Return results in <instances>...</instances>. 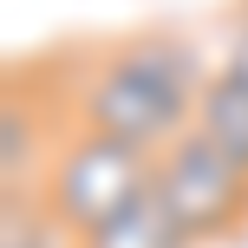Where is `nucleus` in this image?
<instances>
[{
	"instance_id": "nucleus-1",
	"label": "nucleus",
	"mask_w": 248,
	"mask_h": 248,
	"mask_svg": "<svg viewBox=\"0 0 248 248\" xmlns=\"http://www.w3.org/2000/svg\"><path fill=\"white\" fill-rule=\"evenodd\" d=\"M202 85H209V72H202L196 46H189L183 33L144 26V33L111 39V46L85 65V78H78V92H72V124L163 157V150L196 124Z\"/></svg>"
},
{
	"instance_id": "nucleus-5",
	"label": "nucleus",
	"mask_w": 248,
	"mask_h": 248,
	"mask_svg": "<svg viewBox=\"0 0 248 248\" xmlns=\"http://www.w3.org/2000/svg\"><path fill=\"white\" fill-rule=\"evenodd\" d=\"M189 131L209 137L229 163H242V170H248V85H242V78H229V72H209Z\"/></svg>"
},
{
	"instance_id": "nucleus-4",
	"label": "nucleus",
	"mask_w": 248,
	"mask_h": 248,
	"mask_svg": "<svg viewBox=\"0 0 248 248\" xmlns=\"http://www.w3.org/2000/svg\"><path fill=\"white\" fill-rule=\"evenodd\" d=\"M39 118L46 111H39L33 92L13 85L0 98V196H39V183H46V163L59 144H46Z\"/></svg>"
},
{
	"instance_id": "nucleus-8",
	"label": "nucleus",
	"mask_w": 248,
	"mask_h": 248,
	"mask_svg": "<svg viewBox=\"0 0 248 248\" xmlns=\"http://www.w3.org/2000/svg\"><path fill=\"white\" fill-rule=\"evenodd\" d=\"M222 72L248 85V13H242L235 26H229V59H222Z\"/></svg>"
},
{
	"instance_id": "nucleus-7",
	"label": "nucleus",
	"mask_w": 248,
	"mask_h": 248,
	"mask_svg": "<svg viewBox=\"0 0 248 248\" xmlns=\"http://www.w3.org/2000/svg\"><path fill=\"white\" fill-rule=\"evenodd\" d=\"M0 248H78L39 196H0Z\"/></svg>"
},
{
	"instance_id": "nucleus-6",
	"label": "nucleus",
	"mask_w": 248,
	"mask_h": 248,
	"mask_svg": "<svg viewBox=\"0 0 248 248\" xmlns=\"http://www.w3.org/2000/svg\"><path fill=\"white\" fill-rule=\"evenodd\" d=\"M85 248H183V242H176V229L163 222L157 189H150V196H137L131 209L118 216V222H105V229H98V235H92Z\"/></svg>"
},
{
	"instance_id": "nucleus-3",
	"label": "nucleus",
	"mask_w": 248,
	"mask_h": 248,
	"mask_svg": "<svg viewBox=\"0 0 248 248\" xmlns=\"http://www.w3.org/2000/svg\"><path fill=\"white\" fill-rule=\"evenodd\" d=\"M157 209L163 222L176 229L183 248H202V242H222L248 222V170L229 163L209 137L183 131L170 150L157 157Z\"/></svg>"
},
{
	"instance_id": "nucleus-2",
	"label": "nucleus",
	"mask_w": 248,
	"mask_h": 248,
	"mask_svg": "<svg viewBox=\"0 0 248 248\" xmlns=\"http://www.w3.org/2000/svg\"><path fill=\"white\" fill-rule=\"evenodd\" d=\"M150 183H157V157H150V150L72 124V131L59 137V150H52V163H46L39 202H46V216L65 235L85 248L105 222H118L137 196H150Z\"/></svg>"
}]
</instances>
